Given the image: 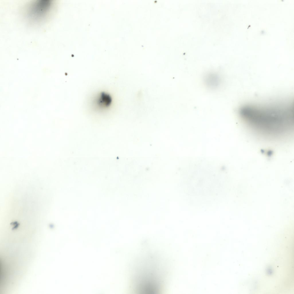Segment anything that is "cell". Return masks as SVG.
Masks as SVG:
<instances>
[{
    "instance_id": "obj_2",
    "label": "cell",
    "mask_w": 294,
    "mask_h": 294,
    "mask_svg": "<svg viewBox=\"0 0 294 294\" xmlns=\"http://www.w3.org/2000/svg\"><path fill=\"white\" fill-rule=\"evenodd\" d=\"M53 3L51 1H38L32 3L27 8L26 16L32 21H38L49 14Z\"/></svg>"
},
{
    "instance_id": "obj_1",
    "label": "cell",
    "mask_w": 294,
    "mask_h": 294,
    "mask_svg": "<svg viewBox=\"0 0 294 294\" xmlns=\"http://www.w3.org/2000/svg\"><path fill=\"white\" fill-rule=\"evenodd\" d=\"M238 113L241 121L257 135L270 140L285 138L293 131L291 100L242 105Z\"/></svg>"
},
{
    "instance_id": "obj_3",
    "label": "cell",
    "mask_w": 294,
    "mask_h": 294,
    "mask_svg": "<svg viewBox=\"0 0 294 294\" xmlns=\"http://www.w3.org/2000/svg\"><path fill=\"white\" fill-rule=\"evenodd\" d=\"M112 98L108 93L102 92L100 93L94 101V105L99 109H106L111 104Z\"/></svg>"
}]
</instances>
